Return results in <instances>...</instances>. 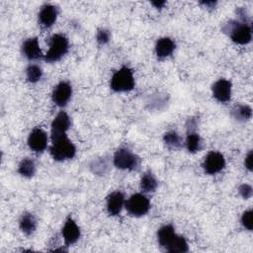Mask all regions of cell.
<instances>
[{
	"mask_svg": "<svg viewBox=\"0 0 253 253\" xmlns=\"http://www.w3.org/2000/svg\"><path fill=\"white\" fill-rule=\"evenodd\" d=\"M49 152L55 161H64L71 159L76 154L74 143L67 137L66 134L51 138Z\"/></svg>",
	"mask_w": 253,
	"mask_h": 253,
	"instance_id": "obj_1",
	"label": "cell"
},
{
	"mask_svg": "<svg viewBox=\"0 0 253 253\" xmlns=\"http://www.w3.org/2000/svg\"><path fill=\"white\" fill-rule=\"evenodd\" d=\"M231 41L237 44H247L252 40V29L248 23L240 21H229L223 27Z\"/></svg>",
	"mask_w": 253,
	"mask_h": 253,
	"instance_id": "obj_2",
	"label": "cell"
},
{
	"mask_svg": "<svg viewBox=\"0 0 253 253\" xmlns=\"http://www.w3.org/2000/svg\"><path fill=\"white\" fill-rule=\"evenodd\" d=\"M49 48L44 55V60L46 62L52 63L60 60L69 49V42L65 36L60 34L53 35L48 42Z\"/></svg>",
	"mask_w": 253,
	"mask_h": 253,
	"instance_id": "obj_3",
	"label": "cell"
},
{
	"mask_svg": "<svg viewBox=\"0 0 253 253\" xmlns=\"http://www.w3.org/2000/svg\"><path fill=\"white\" fill-rule=\"evenodd\" d=\"M134 77L131 69L126 66L117 70L111 78V88L115 92H127L134 87Z\"/></svg>",
	"mask_w": 253,
	"mask_h": 253,
	"instance_id": "obj_4",
	"label": "cell"
},
{
	"mask_svg": "<svg viewBox=\"0 0 253 253\" xmlns=\"http://www.w3.org/2000/svg\"><path fill=\"white\" fill-rule=\"evenodd\" d=\"M113 162L121 170H135L139 167L140 159L128 148L122 147L115 152Z\"/></svg>",
	"mask_w": 253,
	"mask_h": 253,
	"instance_id": "obj_5",
	"label": "cell"
},
{
	"mask_svg": "<svg viewBox=\"0 0 253 253\" xmlns=\"http://www.w3.org/2000/svg\"><path fill=\"white\" fill-rule=\"evenodd\" d=\"M126 211L135 217L146 214L150 209V202L146 196L140 193L131 195L125 203Z\"/></svg>",
	"mask_w": 253,
	"mask_h": 253,
	"instance_id": "obj_6",
	"label": "cell"
},
{
	"mask_svg": "<svg viewBox=\"0 0 253 253\" xmlns=\"http://www.w3.org/2000/svg\"><path fill=\"white\" fill-rule=\"evenodd\" d=\"M225 167L224 156L217 151H211L207 154L203 162V168L209 175H214Z\"/></svg>",
	"mask_w": 253,
	"mask_h": 253,
	"instance_id": "obj_7",
	"label": "cell"
},
{
	"mask_svg": "<svg viewBox=\"0 0 253 253\" xmlns=\"http://www.w3.org/2000/svg\"><path fill=\"white\" fill-rule=\"evenodd\" d=\"M232 84L229 80L220 78L211 86V92L214 99L220 103H226L231 98Z\"/></svg>",
	"mask_w": 253,
	"mask_h": 253,
	"instance_id": "obj_8",
	"label": "cell"
},
{
	"mask_svg": "<svg viewBox=\"0 0 253 253\" xmlns=\"http://www.w3.org/2000/svg\"><path fill=\"white\" fill-rule=\"evenodd\" d=\"M28 145L31 150L36 153L42 152L47 147V134L46 132L40 128H34L28 137Z\"/></svg>",
	"mask_w": 253,
	"mask_h": 253,
	"instance_id": "obj_9",
	"label": "cell"
},
{
	"mask_svg": "<svg viewBox=\"0 0 253 253\" xmlns=\"http://www.w3.org/2000/svg\"><path fill=\"white\" fill-rule=\"evenodd\" d=\"M72 95V87L66 81L59 82L53 89L51 98L53 103L58 107H64L69 102Z\"/></svg>",
	"mask_w": 253,
	"mask_h": 253,
	"instance_id": "obj_10",
	"label": "cell"
},
{
	"mask_svg": "<svg viewBox=\"0 0 253 253\" xmlns=\"http://www.w3.org/2000/svg\"><path fill=\"white\" fill-rule=\"evenodd\" d=\"M70 125H71V122H70L69 116L63 111L59 112L51 123V127H50L51 138L66 134V131L70 127Z\"/></svg>",
	"mask_w": 253,
	"mask_h": 253,
	"instance_id": "obj_11",
	"label": "cell"
},
{
	"mask_svg": "<svg viewBox=\"0 0 253 253\" xmlns=\"http://www.w3.org/2000/svg\"><path fill=\"white\" fill-rule=\"evenodd\" d=\"M61 234L66 245H72L77 242L80 237V228L75 222V220L69 216L64 222L61 230Z\"/></svg>",
	"mask_w": 253,
	"mask_h": 253,
	"instance_id": "obj_12",
	"label": "cell"
},
{
	"mask_svg": "<svg viewBox=\"0 0 253 253\" xmlns=\"http://www.w3.org/2000/svg\"><path fill=\"white\" fill-rule=\"evenodd\" d=\"M22 53L29 60H39L44 57V55H42L39 40L37 38H30L23 42Z\"/></svg>",
	"mask_w": 253,
	"mask_h": 253,
	"instance_id": "obj_13",
	"label": "cell"
},
{
	"mask_svg": "<svg viewBox=\"0 0 253 253\" xmlns=\"http://www.w3.org/2000/svg\"><path fill=\"white\" fill-rule=\"evenodd\" d=\"M58 8L51 4H44L39 13V22L44 28L51 27L57 19Z\"/></svg>",
	"mask_w": 253,
	"mask_h": 253,
	"instance_id": "obj_14",
	"label": "cell"
},
{
	"mask_svg": "<svg viewBox=\"0 0 253 253\" xmlns=\"http://www.w3.org/2000/svg\"><path fill=\"white\" fill-rule=\"evenodd\" d=\"M125 196L120 191H115L107 197V211L110 215H118L125 207Z\"/></svg>",
	"mask_w": 253,
	"mask_h": 253,
	"instance_id": "obj_15",
	"label": "cell"
},
{
	"mask_svg": "<svg viewBox=\"0 0 253 253\" xmlns=\"http://www.w3.org/2000/svg\"><path fill=\"white\" fill-rule=\"evenodd\" d=\"M175 47L176 43L172 39L168 37H163L156 42L155 53L158 58H166L173 53Z\"/></svg>",
	"mask_w": 253,
	"mask_h": 253,
	"instance_id": "obj_16",
	"label": "cell"
},
{
	"mask_svg": "<svg viewBox=\"0 0 253 253\" xmlns=\"http://www.w3.org/2000/svg\"><path fill=\"white\" fill-rule=\"evenodd\" d=\"M177 233L175 232V228L172 224H165L161 226L157 231V240L161 247L167 249L169 245L173 242Z\"/></svg>",
	"mask_w": 253,
	"mask_h": 253,
	"instance_id": "obj_17",
	"label": "cell"
},
{
	"mask_svg": "<svg viewBox=\"0 0 253 253\" xmlns=\"http://www.w3.org/2000/svg\"><path fill=\"white\" fill-rule=\"evenodd\" d=\"M19 225H20V229L26 235H31L32 233L35 232L37 228V219L34 214L30 212H25L20 218Z\"/></svg>",
	"mask_w": 253,
	"mask_h": 253,
	"instance_id": "obj_18",
	"label": "cell"
},
{
	"mask_svg": "<svg viewBox=\"0 0 253 253\" xmlns=\"http://www.w3.org/2000/svg\"><path fill=\"white\" fill-rule=\"evenodd\" d=\"M185 144H186L188 151L191 153L200 151V149L202 147V140H201L199 133H197L195 130L190 128V131H188V133H187Z\"/></svg>",
	"mask_w": 253,
	"mask_h": 253,
	"instance_id": "obj_19",
	"label": "cell"
},
{
	"mask_svg": "<svg viewBox=\"0 0 253 253\" xmlns=\"http://www.w3.org/2000/svg\"><path fill=\"white\" fill-rule=\"evenodd\" d=\"M18 173L25 178L33 177L36 173L35 161L31 158H24L18 166Z\"/></svg>",
	"mask_w": 253,
	"mask_h": 253,
	"instance_id": "obj_20",
	"label": "cell"
},
{
	"mask_svg": "<svg viewBox=\"0 0 253 253\" xmlns=\"http://www.w3.org/2000/svg\"><path fill=\"white\" fill-rule=\"evenodd\" d=\"M158 182L151 172H146L140 179V189L145 193H152L156 190Z\"/></svg>",
	"mask_w": 253,
	"mask_h": 253,
	"instance_id": "obj_21",
	"label": "cell"
},
{
	"mask_svg": "<svg viewBox=\"0 0 253 253\" xmlns=\"http://www.w3.org/2000/svg\"><path fill=\"white\" fill-rule=\"evenodd\" d=\"M232 117L240 122H245L251 119L252 109L248 105H237L231 111Z\"/></svg>",
	"mask_w": 253,
	"mask_h": 253,
	"instance_id": "obj_22",
	"label": "cell"
},
{
	"mask_svg": "<svg viewBox=\"0 0 253 253\" xmlns=\"http://www.w3.org/2000/svg\"><path fill=\"white\" fill-rule=\"evenodd\" d=\"M163 141L171 149L177 150L182 147V139H181L180 135L174 130L165 132L163 135Z\"/></svg>",
	"mask_w": 253,
	"mask_h": 253,
	"instance_id": "obj_23",
	"label": "cell"
},
{
	"mask_svg": "<svg viewBox=\"0 0 253 253\" xmlns=\"http://www.w3.org/2000/svg\"><path fill=\"white\" fill-rule=\"evenodd\" d=\"M166 250L172 253H184L189 250V246L186 239L183 236L177 234L173 242L169 245V247Z\"/></svg>",
	"mask_w": 253,
	"mask_h": 253,
	"instance_id": "obj_24",
	"label": "cell"
},
{
	"mask_svg": "<svg viewBox=\"0 0 253 253\" xmlns=\"http://www.w3.org/2000/svg\"><path fill=\"white\" fill-rule=\"evenodd\" d=\"M42 77V69L37 64H30L26 69V78L31 83H37Z\"/></svg>",
	"mask_w": 253,
	"mask_h": 253,
	"instance_id": "obj_25",
	"label": "cell"
},
{
	"mask_svg": "<svg viewBox=\"0 0 253 253\" xmlns=\"http://www.w3.org/2000/svg\"><path fill=\"white\" fill-rule=\"evenodd\" d=\"M110 38H111V34H110L109 30H107V29L98 30L97 35H96V41L99 44H102V45L106 44L107 42H109Z\"/></svg>",
	"mask_w": 253,
	"mask_h": 253,
	"instance_id": "obj_26",
	"label": "cell"
},
{
	"mask_svg": "<svg viewBox=\"0 0 253 253\" xmlns=\"http://www.w3.org/2000/svg\"><path fill=\"white\" fill-rule=\"evenodd\" d=\"M241 223H242L244 228H246V229H248L250 231L252 230V228H253V221H252V211L251 210L245 211L242 213Z\"/></svg>",
	"mask_w": 253,
	"mask_h": 253,
	"instance_id": "obj_27",
	"label": "cell"
},
{
	"mask_svg": "<svg viewBox=\"0 0 253 253\" xmlns=\"http://www.w3.org/2000/svg\"><path fill=\"white\" fill-rule=\"evenodd\" d=\"M239 194L243 199H249L252 196V187L248 184H242L238 188Z\"/></svg>",
	"mask_w": 253,
	"mask_h": 253,
	"instance_id": "obj_28",
	"label": "cell"
},
{
	"mask_svg": "<svg viewBox=\"0 0 253 253\" xmlns=\"http://www.w3.org/2000/svg\"><path fill=\"white\" fill-rule=\"evenodd\" d=\"M252 157H253V154H252V151L250 150V151L248 152V154L246 155L245 161H244L245 167L247 168L248 171H252Z\"/></svg>",
	"mask_w": 253,
	"mask_h": 253,
	"instance_id": "obj_29",
	"label": "cell"
},
{
	"mask_svg": "<svg viewBox=\"0 0 253 253\" xmlns=\"http://www.w3.org/2000/svg\"><path fill=\"white\" fill-rule=\"evenodd\" d=\"M151 4H152L155 8L161 9V8H163V6L166 4V2H165V1H155V2H151Z\"/></svg>",
	"mask_w": 253,
	"mask_h": 253,
	"instance_id": "obj_30",
	"label": "cell"
}]
</instances>
